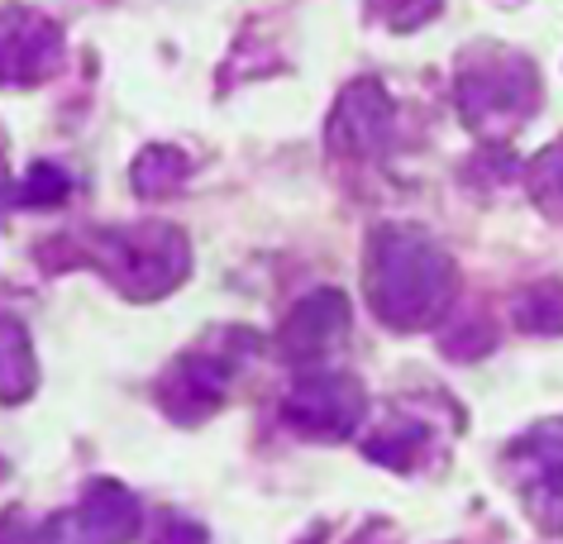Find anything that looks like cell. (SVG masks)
Returning <instances> with one entry per match:
<instances>
[{
	"mask_svg": "<svg viewBox=\"0 0 563 544\" xmlns=\"http://www.w3.org/2000/svg\"><path fill=\"white\" fill-rule=\"evenodd\" d=\"M459 101L473 124H520L540 101V81L516 53H468L459 77Z\"/></svg>",
	"mask_w": 563,
	"mask_h": 544,
	"instance_id": "7a4b0ae2",
	"label": "cell"
},
{
	"mask_svg": "<svg viewBox=\"0 0 563 544\" xmlns=\"http://www.w3.org/2000/svg\"><path fill=\"white\" fill-rule=\"evenodd\" d=\"M530 191L540 197L544 211L563 215V138L534 158V167H530Z\"/></svg>",
	"mask_w": 563,
	"mask_h": 544,
	"instance_id": "277c9868",
	"label": "cell"
},
{
	"mask_svg": "<svg viewBox=\"0 0 563 544\" xmlns=\"http://www.w3.org/2000/svg\"><path fill=\"white\" fill-rule=\"evenodd\" d=\"M373 306L377 315L401 330H416L449 306L454 268L430 240L416 230H387L373 240Z\"/></svg>",
	"mask_w": 563,
	"mask_h": 544,
	"instance_id": "6da1fadb",
	"label": "cell"
},
{
	"mask_svg": "<svg viewBox=\"0 0 563 544\" xmlns=\"http://www.w3.org/2000/svg\"><path fill=\"white\" fill-rule=\"evenodd\" d=\"M516 482L526 492V507L544 525H563V421H549L530 430L511 449Z\"/></svg>",
	"mask_w": 563,
	"mask_h": 544,
	"instance_id": "3957f363",
	"label": "cell"
},
{
	"mask_svg": "<svg viewBox=\"0 0 563 544\" xmlns=\"http://www.w3.org/2000/svg\"><path fill=\"white\" fill-rule=\"evenodd\" d=\"M520 325L526 330H563V287L540 282L534 291L520 297Z\"/></svg>",
	"mask_w": 563,
	"mask_h": 544,
	"instance_id": "5b68a950",
	"label": "cell"
},
{
	"mask_svg": "<svg viewBox=\"0 0 563 544\" xmlns=\"http://www.w3.org/2000/svg\"><path fill=\"white\" fill-rule=\"evenodd\" d=\"M387 5H391V24H397V30H416L420 20L434 15L440 0H387Z\"/></svg>",
	"mask_w": 563,
	"mask_h": 544,
	"instance_id": "8992f818",
	"label": "cell"
}]
</instances>
